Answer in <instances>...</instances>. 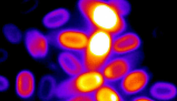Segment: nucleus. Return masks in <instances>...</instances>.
Returning <instances> with one entry per match:
<instances>
[{"instance_id": "obj_4", "label": "nucleus", "mask_w": 177, "mask_h": 101, "mask_svg": "<svg viewBox=\"0 0 177 101\" xmlns=\"http://www.w3.org/2000/svg\"><path fill=\"white\" fill-rule=\"evenodd\" d=\"M91 29L71 27L50 29L46 34L50 44L63 50L82 53L87 45Z\"/></svg>"}, {"instance_id": "obj_17", "label": "nucleus", "mask_w": 177, "mask_h": 101, "mask_svg": "<svg viewBox=\"0 0 177 101\" xmlns=\"http://www.w3.org/2000/svg\"><path fill=\"white\" fill-rule=\"evenodd\" d=\"M70 101H94L92 94H80L72 97L68 100Z\"/></svg>"}, {"instance_id": "obj_9", "label": "nucleus", "mask_w": 177, "mask_h": 101, "mask_svg": "<svg viewBox=\"0 0 177 101\" xmlns=\"http://www.w3.org/2000/svg\"><path fill=\"white\" fill-rule=\"evenodd\" d=\"M58 60L63 70L71 77L76 75L85 70L82 53L63 51L59 55Z\"/></svg>"}, {"instance_id": "obj_18", "label": "nucleus", "mask_w": 177, "mask_h": 101, "mask_svg": "<svg viewBox=\"0 0 177 101\" xmlns=\"http://www.w3.org/2000/svg\"><path fill=\"white\" fill-rule=\"evenodd\" d=\"M9 83L7 79L2 76H0V91H5L9 87Z\"/></svg>"}, {"instance_id": "obj_7", "label": "nucleus", "mask_w": 177, "mask_h": 101, "mask_svg": "<svg viewBox=\"0 0 177 101\" xmlns=\"http://www.w3.org/2000/svg\"><path fill=\"white\" fill-rule=\"evenodd\" d=\"M23 39L27 51L33 58L40 60L47 56L50 44L46 34L36 28H30L25 31Z\"/></svg>"}, {"instance_id": "obj_1", "label": "nucleus", "mask_w": 177, "mask_h": 101, "mask_svg": "<svg viewBox=\"0 0 177 101\" xmlns=\"http://www.w3.org/2000/svg\"><path fill=\"white\" fill-rule=\"evenodd\" d=\"M78 10L85 23L91 29L109 33L115 36L126 31L128 14L119 10L114 0H80Z\"/></svg>"}, {"instance_id": "obj_11", "label": "nucleus", "mask_w": 177, "mask_h": 101, "mask_svg": "<svg viewBox=\"0 0 177 101\" xmlns=\"http://www.w3.org/2000/svg\"><path fill=\"white\" fill-rule=\"evenodd\" d=\"M149 93L156 100L169 101L174 99L177 94L175 85L169 82L158 81L152 84L148 90Z\"/></svg>"}, {"instance_id": "obj_10", "label": "nucleus", "mask_w": 177, "mask_h": 101, "mask_svg": "<svg viewBox=\"0 0 177 101\" xmlns=\"http://www.w3.org/2000/svg\"><path fill=\"white\" fill-rule=\"evenodd\" d=\"M15 90L18 96L23 99H28L33 95L35 88V80L30 71L23 70L17 75L15 80Z\"/></svg>"}, {"instance_id": "obj_15", "label": "nucleus", "mask_w": 177, "mask_h": 101, "mask_svg": "<svg viewBox=\"0 0 177 101\" xmlns=\"http://www.w3.org/2000/svg\"><path fill=\"white\" fill-rule=\"evenodd\" d=\"M2 30L6 38L10 42L18 43L23 39V34L17 26L13 23L5 24Z\"/></svg>"}, {"instance_id": "obj_6", "label": "nucleus", "mask_w": 177, "mask_h": 101, "mask_svg": "<svg viewBox=\"0 0 177 101\" xmlns=\"http://www.w3.org/2000/svg\"><path fill=\"white\" fill-rule=\"evenodd\" d=\"M152 77L148 67L141 65L131 70L118 82V88L127 99L146 90Z\"/></svg>"}, {"instance_id": "obj_14", "label": "nucleus", "mask_w": 177, "mask_h": 101, "mask_svg": "<svg viewBox=\"0 0 177 101\" xmlns=\"http://www.w3.org/2000/svg\"><path fill=\"white\" fill-rule=\"evenodd\" d=\"M57 85L54 79L50 75L43 77L39 85L38 94L41 99L47 100L54 95Z\"/></svg>"}, {"instance_id": "obj_2", "label": "nucleus", "mask_w": 177, "mask_h": 101, "mask_svg": "<svg viewBox=\"0 0 177 101\" xmlns=\"http://www.w3.org/2000/svg\"><path fill=\"white\" fill-rule=\"evenodd\" d=\"M114 37L102 30H91L88 43L82 53L85 70L101 71L113 55Z\"/></svg>"}, {"instance_id": "obj_16", "label": "nucleus", "mask_w": 177, "mask_h": 101, "mask_svg": "<svg viewBox=\"0 0 177 101\" xmlns=\"http://www.w3.org/2000/svg\"><path fill=\"white\" fill-rule=\"evenodd\" d=\"M147 89L145 91L130 97V100L134 101H155L149 94Z\"/></svg>"}, {"instance_id": "obj_12", "label": "nucleus", "mask_w": 177, "mask_h": 101, "mask_svg": "<svg viewBox=\"0 0 177 101\" xmlns=\"http://www.w3.org/2000/svg\"><path fill=\"white\" fill-rule=\"evenodd\" d=\"M70 13L67 9L63 8L55 9L46 14L43 18L42 23L50 29L60 28L68 22Z\"/></svg>"}, {"instance_id": "obj_8", "label": "nucleus", "mask_w": 177, "mask_h": 101, "mask_svg": "<svg viewBox=\"0 0 177 101\" xmlns=\"http://www.w3.org/2000/svg\"><path fill=\"white\" fill-rule=\"evenodd\" d=\"M143 42L137 33L125 31L114 37L112 43L113 55L129 54L142 49Z\"/></svg>"}, {"instance_id": "obj_13", "label": "nucleus", "mask_w": 177, "mask_h": 101, "mask_svg": "<svg viewBox=\"0 0 177 101\" xmlns=\"http://www.w3.org/2000/svg\"><path fill=\"white\" fill-rule=\"evenodd\" d=\"M94 101H121L126 100L118 88L106 82L92 94Z\"/></svg>"}, {"instance_id": "obj_3", "label": "nucleus", "mask_w": 177, "mask_h": 101, "mask_svg": "<svg viewBox=\"0 0 177 101\" xmlns=\"http://www.w3.org/2000/svg\"><path fill=\"white\" fill-rule=\"evenodd\" d=\"M105 82L101 71L84 70L57 85L55 95L68 100L78 94H93Z\"/></svg>"}, {"instance_id": "obj_5", "label": "nucleus", "mask_w": 177, "mask_h": 101, "mask_svg": "<svg viewBox=\"0 0 177 101\" xmlns=\"http://www.w3.org/2000/svg\"><path fill=\"white\" fill-rule=\"evenodd\" d=\"M144 57L142 49L121 55H112L101 71L106 82H118L129 72L141 65Z\"/></svg>"}]
</instances>
